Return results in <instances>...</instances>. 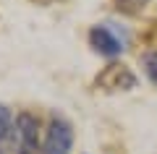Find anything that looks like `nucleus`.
I'll list each match as a JSON object with an SVG mask.
<instances>
[{
  "label": "nucleus",
  "mask_w": 157,
  "mask_h": 154,
  "mask_svg": "<svg viewBox=\"0 0 157 154\" xmlns=\"http://www.w3.org/2000/svg\"><path fill=\"white\" fill-rule=\"evenodd\" d=\"M71 144H73V128L63 118H52L50 128H47V136H45L42 154H68Z\"/></svg>",
  "instance_id": "obj_1"
},
{
  "label": "nucleus",
  "mask_w": 157,
  "mask_h": 154,
  "mask_svg": "<svg viewBox=\"0 0 157 154\" xmlns=\"http://www.w3.org/2000/svg\"><path fill=\"white\" fill-rule=\"evenodd\" d=\"M97 86L105 92H128L136 86V76L121 63H113L97 76Z\"/></svg>",
  "instance_id": "obj_2"
},
{
  "label": "nucleus",
  "mask_w": 157,
  "mask_h": 154,
  "mask_svg": "<svg viewBox=\"0 0 157 154\" xmlns=\"http://www.w3.org/2000/svg\"><path fill=\"white\" fill-rule=\"evenodd\" d=\"M18 133V152L21 154H39V120L29 112H21L16 120Z\"/></svg>",
  "instance_id": "obj_3"
},
{
  "label": "nucleus",
  "mask_w": 157,
  "mask_h": 154,
  "mask_svg": "<svg viewBox=\"0 0 157 154\" xmlns=\"http://www.w3.org/2000/svg\"><path fill=\"white\" fill-rule=\"evenodd\" d=\"M89 42H92V47H94L97 52H102V55H107V58L118 55V52L123 50L121 39H118L107 26H94V29L89 32Z\"/></svg>",
  "instance_id": "obj_4"
},
{
  "label": "nucleus",
  "mask_w": 157,
  "mask_h": 154,
  "mask_svg": "<svg viewBox=\"0 0 157 154\" xmlns=\"http://www.w3.org/2000/svg\"><path fill=\"white\" fill-rule=\"evenodd\" d=\"M147 3H149V0H115V8H118L121 13L134 16V13H141V11H144Z\"/></svg>",
  "instance_id": "obj_5"
},
{
  "label": "nucleus",
  "mask_w": 157,
  "mask_h": 154,
  "mask_svg": "<svg viewBox=\"0 0 157 154\" xmlns=\"http://www.w3.org/2000/svg\"><path fill=\"white\" fill-rule=\"evenodd\" d=\"M11 123H13V115L6 105H0V141H6L8 133H11Z\"/></svg>",
  "instance_id": "obj_6"
},
{
  "label": "nucleus",
  "mask_w": 157,
  "mask_h": 154,
  "mask_svg": "<svg viewBox=\"0 0 157 154\" xmlns=\"http://www.w3.org/2000/svg\"><path fill=\"white\" fill-rule=\"evenodd\" d=\"M144 71H147V76H149V81L157 86V50L144 55Z\"/></svg>",
  "instance_id": "obj_7"
}]
</instances>
